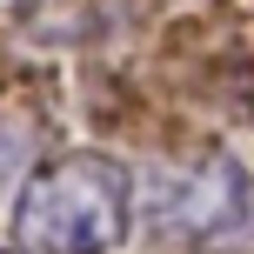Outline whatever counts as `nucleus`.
<instances>
[{"label": "nucleus", "instance_id": "1", "mask_svg": "<svg viewBox=\"0 0 254 254\" xmlns=\"http://www.w3.org/2000/svg\"><path fill=\"white\" fill-rule=\"evenodd\" d=\"M140 221L134 167L101 147H67L40 161L13 194V254H121Z\"/></svg>", "mask_w": 254, "mask_h": 254}, {"label": "nucleus", "instance_id": "2", "mask_svg": "<svg viewBox=\"0 0 254 254\" xmlns=\"http://www.w3.org/2000/svg\"><path fill=\"white\" fill-rule=\"evenodd\" d=\"M248 207H254L248 167L228 147H201L140 188V214L161 241H221L248 221Z\"/></svg>", "mask_w": 254, "mask_h": 254}, {"label": "nucleus", "instance_id": "3", "mask_svg": "<svg viewBox=\"0 0 254 254\" xmlns=\"http://www.w3.org/2000/svg\"><path fill=\"white\" fill-rule=\"evenodd\" d=\"M94 20H101V0H20V27L40 47H67L94 34Z\"/></svg>", "mask_w": 254, "mask_h": 254}, {"label": "nucleus", "instance_id": "4", "mask_svg": "<svg viewBox=\"0 0 254 254\" xmlns=\"http://www.w3.org/2000/svg\"><path fill=\"white\" fill-rule=\"evenodd\" d=\"M0 254H13V248H0Z\"/></svg>", "mask_w": 254, "mask_h": 254}]
</instances>
